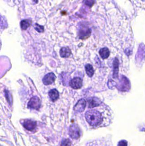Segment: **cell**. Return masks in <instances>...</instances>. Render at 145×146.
Returning a JSON list of instances; mask_svg holds the SVG:
<instances>
[{"mask_svg":"<svg viewBox=\"0 0 145 146\" xmlns=\"http://www.w3.org/2000/svg\"><path fill=\"white\" fill-rule=\"evenodd\" d=\"M85 117L87 121L90 125H98L102 121V117L99 111L92 110L85 113Z\"/></svg>","mask_w":145,"mask_h":146,"instance_id":"cell-1","label":"cell"},{"mask_svg":"<svg viewBox=\"0 0 145 146\" xmlns=\"http://www.w3.org/2000/svg\"><path fill=\"white\" fill-rule=\"evenodd\" d=\"M28 108H30L39 110L41 107V101L38 97H32L28 103Z\"/></svg>","mask_w":145,"mask_h":146,"instance_id":"cell-2","label":"cell"},{"mask_svg":"<svg viewBox=\"0 0 145 146\" xmlns=\"http://www.w3.org/2000/svg\"><path fill=\"white\" fill-rule=\"evenodd\" d=\"M56 78V77L54 73L52 72L48 73L43 78V82L45 85H50L55 82Z\"/></svg>","mask_w":145,"mask_h":146,"instance_id":"cell-3","label":"cell"},{"mask_svg":"<svg viewBox=\"0 0 145 146\" xmlns=\"http://www.w3.org/2000/svg\"><path fill=\"white\" fill-rule=\"evenodd\" d=\"M22 125L25 129L29 131H32L36 127V122L31 119H24L23 120Z\"/></svg>","mask_w":145,"mask_h":146,"instance_id":"cell-4","label":"cell"},{"mask_svg":"<svg viewBox=\"0 0 145 146\" xmlns=\"http://www.w3.org/2000/svg\"><path fill=\"white\" fill-rule=\"evenodd\" d=\"M69 135L73 139H77L80 136V129L76 125H72L70 128Z\"/></svg>","mask_w":145,"mask_h":146,"instance_id":"cell-5","label":"cell"},{"mask_svg":"<svg viewBox=\"0 0 145 146\" xmlns=\"http://www.w3.org/2000/svg\"><path fill=\"white\" fill-rule=\"evenodd\" d=\"M69 85L74 89L81 88L82 86V80L80 78L75 77L72 79L69 83Z\"/></svg>","mask_w":145,"mask_h":146,"instance_id":"cell-6","label":"cell"},{"mask_svg":"<svg viewBox=\"0 0 145 146\" xmlns=\"http://www.w3.org/2000/svg\"><path fill=\"white\" fill-rule=\"evenodd\" d=\"M86 105V102L85 100L84 99H81L78 101L76 104L74 106V109L76 111L81 112L84 111Z\"/></svg>","mask_w":145,"mask_h":146,"instance_id":"cell-7","label":"cell"},{"mask_svg":"<svg viewBox=\"0 0 145 146\" xmlns=\"http://www.w3.org/2000/svg\"><path fill=\"white\" fill-rule=\"evenodd\" d=\"M50 99L53 102H55L59 99V92L56 89H53L49 91L48 93Z\"/></svg>","mask_w":145,"mask_h":146,"instance_id":"cell-8","label":"cell"},{"mask_svg":"<svg viewBox=\"0 0 145 146\" xmlns=\"http://www.w3.org/2000/svg\"><path fill=\"white\" fill-rule=\"evenodd\" d=\"M71 54V50L68 47H62L60 50V55L63 58H68Z\"/></svg>","mask_w":145,"mask_h":146,"instance_id":"cell-9","label":"cell"},{"mask_svg":"<svg viewBox=\"0 0 145 146\" xmlns=\"http://www.w3.org/2000/svg\"><path fill=\"white\" fill-rule=\"evenodd\" d=\"M32 21L30 19H26L22 20L20 23V26L22 30H26L32 25Z\"/></svg>","mask_w":145,"mask_h":146,"instance_id":"cell-10","label":"cell"},{"mask_svg":"<svg viewBox=\"0 0 145 146\" xmlns=\"http://www.w3.org/2000/svg\"><path fill=\"white\" fill-rule=\"evenodd\" d=\"M85 71L87 74L90 77H92L94 74V70L93 66L90 64H87L85 66Z\"/></svg>","mask_w":145,"mask_h":146,"instance_id":"cell-11","label":"cell"},{"mask_svg":"<svg viewBox=\"0 0 145 146\" xmlns=\"http://www.w3.org/2000/svg\"><path fill=\"white\" fill-rule=\"evenodd\" d=\"M99 54L103 59H105L108 57L109 56V51L107 48L104 47L99 50Z\"/></svg>","mask_w":145,"mask_h":146,"instance_id":"cell-12","label":"cell"},{"mask_svg":"<svg viewBox=\"0 0 145 146\" xmlns=\"http://www.w3.org/2000/svg\"><path fill=\"white\" fill-rule=\"evenodd\" d=\"M91 32L90 29H84L80 31V38H87V36H90V35Z\"/></svg>","mask_w":145,"mask_h":146,"instance_id":"cell-13","label":"cell"},{"mask_svg":"<svg viewBox=\"0 0 145 146\" xmlns=\"http://www.w3.org/2000/svg\"><path fill=\"white\" fill-rule=\"evenodd\" d=\"M89 106L90 108H93L99 105V102L97 100L93 99V100L89 101Z\"/></svg>","mask_w":145,"mask_h":146,"instance_id":"cell-14","label":"cell"},{"mask_svg":"<svg viewBox=\"0 0 145 146\" xmlns=\"http://www.w3.org/2000/svg\"><path fill=\"white\" fill-rule=\"evenodd\" d=\"M34 28H35V29L36 31H38V32L42 33L44 32V26L40 25L38 24H36L35 25H34Z\"/></svg>","mask_w":145,"mask_h":146,"instance_id":"cell-15","label":"cell"},{"mask_svg":"<svg viewBox=\"0 0 145 146\" xmlns=\"http://www.w3.org/2000/svg\"><path fill=\"white\" fill-rule=\"evenodd\" d=\"M61 146H72V143L70 140L68 139H67L62 142Z\"/></svg>","mask_w":145,"mask_h":146,"instance_id":"cell-16","label":"cell"},{"mask_svg":"<svg viewBox=\"0 0 145 146\" xmlns=\"http://www.w3.org/2000/svg\"><path fill=\"white\" fill-rule=\"evenodd\" d=\"M127 145H128L127 141L125 140H122L119 142L117 146H127Z\"/></svg>","mask_w":145,"mask_h":146,"instance_id":"cell-17","label":"cell"},{"mask_svg":"<svg viewBox=\"0 0 145 146\" xmlns=\"http://www.w3.org/2000/svg\"><path fill=\"white\" fill-rule=\"evenodd\" d=\"M1 41L0 40V49L1 48Z\"/></svg>","mask_w":145,"mask_h":146,"instance_id":"cell-18","label":"cell"}]
</instances>
